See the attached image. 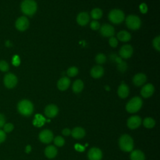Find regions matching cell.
Wrapping results in <instances>:
<instances>
[{
	"label": "cell",
	"mask_w": 160,
	"mask_h": 160,
	"mask_svg": "<svg viewBox=\"0 0 160 160\" xmlns=\"http://www.w3.org/2000/svg\"><path fill=\"white\" fill-rule=\"evenodd\" d=\"M21 9L25 15L31 16L37 11V4L34 0H24L21 4Z\"/></svg>",
	"instance_id": "cell-1"
},
{
	"label": "cell",
	"mask_w": 160,
	"mask_h": 160,
	"mask_svg": "<svg viewBox=\"0 0 160 160\" xmlns=\"http://www.w3.org/2000/svg\"><path fill=\"white\" fill-rule=\"evenodd\" d=\"M119 145L121 150L125 152H130L134 147V142L132 138L128 135H122L119 141Z\"/></svg>",
	"instance_id": "cell-2"
},
{
	"label": "cell",
	"mask_w": 160,
	"mask_h": 160,
	"mask_svg": "<svg viewBox=\"0 0 160 160\" xmlns=\"http://www.w3.org/2000/svg\"><path fill=\"white\" fill-rule=\"evenodd\" d=\"M33 105L32 102L27 99H24L19 102L18 104V111L23 116H29L33 112Z\"/></svg>",
	"instance_id": "cell-3"
},
{
	"label": "cell",
	"mask_w": 160,
	"mask_h": 160,
	"mask_svg": "<svg viewBox=\"0 0 160 160\" xmlns=\"http://www.w3.org/2000/svg\"><path fill=\"white\" fill-rule=\"evenodd\" d=\"M142 105V99L136 96L132 98L126 104V109L128 112L134 113L138 111Z\"/></svg>",
	"instance_id": "cell-4"
},
{
	"label": "cell",
	"mask_w": 160,
	"mask_h": 160,
	"mask_svg": "<svg viewBox=\"0 0 160 160\" xmlns=\"http://www.w3.org/2000/svg\"><path fill=\"white\" fill-rule=\"evenodd\" d=\"M108 19L113 24H119L124 20V13L122 11L118 9H112L108 14Z\"/></svg>",
	"instance_id": "cell-5"
},
{
	"label": "cell",
	"mask_w": 160,
	"mask_h": 160,
	"mask_svg": "<svg viewBox=\"0 0 160 160\" xmlns=\"http://www.w3.org/2000/svg\"><path fill=\"white\" fill-rule=\"evenodd\" d=\"M126 24L129 29L131 30H137L141 27V21L138 16L129 15L126 18Z\"/></svg>",
	"instance_id": "cell-6"
},
{
	"label": "cell",
	"mask_w": 160,
	"mask_h": 160,
	"mask_svg": "<svg viewBox=\"0 0 160 160\" xmlns=\"http://www.w3.org/2000/svg\"><path fill=\"white\" fill-rule=\"evenodd\" d=\"M4 84L8 89L14 88L18 83V78L16 76L12 73H8L4 78Z\"/></svg>",
	"instance_id": "cell-7"
},
{
	"label": "cell",
	"mask_w": 160,
	"mask_h": 160,
	"mask_svg": "<svg viewBox=\"0 0 160 160\" xmlns=\"http://www.w3.org/2000/svg\"><path fill=\"white\" fill-rule=\"evenodd\" d=\"M29 26V22L28 19L25 16H21L17 19L15 22V26L16 29L20 31H26Z\"/></svg>",
	"instance_id": "cell-8"
},
{
	"label": "cell",
	"mask_w": 160,
	"mask_h": 160,
	"mask_svg": "<svg viewBox=\"0 0 160 160\" xmlns=\"http://www.w3.org/2000/svg\"><path fill=\"white\" fill-rule=\"evenodd\" d=\"M100 33L104 37H112L114 34L115 30L112 26L109 24H104L100 27Z\"/></svg>",
	"instance_id": "cell-9"
},
{
	"label": "cell",
	"mask_w": 160,
	"mask_h": 160,
	"mask_svg": "<svg viewBox=\"0 0 160 160\" xmlns=\"http://www.w3.org/2000/svg\"><path fill=\"white\" fill-rule=\"evenodd\" d=\"M119 53L121 58L124 59H128L132 55L133 48L129 44H125L121 48Z\"/></svg>",
	"instance_id": "cell-10"
},
{
	"label": "cell",
	"mask_w": 160,
	"mask_h": 160,
	"mask_svg": "<svg viewBox=\"0 0 160 160\" xmlns=\"http://www.w3.org/2000/svg\"><path fill=\"white\" fill-rule=\"evenodd\" d=\"M39 138L41 142L48 144L51 142L53 139V134L50 130L44 129L39 133Z\"/></svg>",
	"instance_id": "cell-11"
},
{
	"label": "cell",
	"mask_w": 160,
	"mask_h": 160,
	"mask_svg": "<svg viewBox=\"0 0 160 160\" xmlns=\"http://www.w3.org/2000/svg\"><path fill=\"white\" fill-rule=\"evenodd\" d=\"M154 92V87L152 84H146L144 85L141 90V94L144 98H149L152 95Z\"/></svg>",
	"instance_id": "cell-12"
},
{
	"label": "cell",
	"mask_w": 160,
	"mask_h": 160,
	"mask_svg": "<svg viewBox=\"0 0 160 160\" xmlns=\"http://www.w3.org/2000/svg\"><path fill=\"white\" fill-rule=\"evenodd\" d=\"M102 156L101 151L97 148H92L88 152V158L89 160H101Z\"/></svg>",
	"instance_id": "cell-13"
},
{
	"label": "cell",
	"mask_w": 160,
	"mask_h": 160,
	"mask_svg": "<svg viewBox=\"0 0 160 160\" xmlns=\"http://www.w3.org/2000/svg\"><path fill=\"white\" fill-rule=\"evenodd\" d=\"M141 123V119L138 116H133L130 117L127 122L128 126L132 129L138 128Z\"/></svg>",
	"instance_id": "cell-14"
},
{
	"label": "cell",
	"mask_w": 160,
	"mask_h": 160,
	"mask_svg": "<svg viewBox=\"0 0 160 160\" xmlns=\"http://www.w3.org/2000/svg\"><path fill=\"white\" fill-rule=\"evenodd\" d=\"M76 21L79 25L85 26L89 21V15L87 12H81L77 16Z\"/></svg>",
	"instance_id": "cell-15"
},
{
	"label": "cell",
	"mask_w": 160,
	"mask_h": 160,
	"mask_svg": "<svg viewBox=\"0 0 160 160\" xmlns=\"http://www.w3.org/2000/svg\"><path fill=\"white\" fill-rule=\"evenodd\" d=\"M104 69L100 65H97L93 66L90 71L91 76L95 79H98L101 78L104 74Z\"/></svg>",
	"instance_id": "cell-16"
},
{
	"label": "cell",
	"mask_w": 160,
	"mask_h": 160,
	"mask_svg": "<svg viewBox=\"0 0 160 160\" xmlns=\"http://www.w3.org/2000/svg\"><path fill=\"white\" fill-rule=\"evenodd\" d=\"M146 76L143 73H138L132 78V82L136 86H140L144 84L146 81Z\"/></svg>",
	"instance_id": "cell-17"
},
{
	"label": "cell",
	"mask_w": 160,
	"mask_h": 160,
	"mask_svg": "<svg viewBox=\"0 0 160 160\" xmlns=\"http://www.w3.org/2000/svg\"><path fill=\"white\" fill-rule=\"evenodd\" d=\"M44 113L48 118H54L58 113V108L54 104L48 105L45 108Z\"/></svg>",
	"instance_id": "cell-18"
},
{
	"label": "cell",
	"mask_w": 160,
	"mask_h": 160,
	"mask_svg": "<svg viewBox=\"0 0 160 160\" xmlns=\"http://www.w3.org/2000/svg\"><path fill=\"white\" fill-rule=\"evenodd\" d=\"M71 83L70 79L68 77H62L59 79L57 83L58 88L61 91H65L66 90Z\"/></svg>",
	"instance_id": "cell-19"
},
{
	"label": "cell",
	"mask_w": 160,
	"mask_h": 160,
	"mask_svg": "<svg viewBox=\"0 0 160 160\" xmlns=\"http://www.w3.org/2000/svg\"><path fill=\"white\" fill-rule=\"evenodd\" d=\"M129 93V87L124 83H122L119 85L118 89V96L121 98H126L128 97Z\"/></svg>",
	"instance_id": "cell-20"
},
{
	"label": "cell",
	"mask_w": 160,
	"mask_h": 160,
	"mask_svg": "<svg viewBox=\"0 0 160 160\" xmlns=\"http://www.w3.org/2000/svg\"><path fill=\"white\" fill-rule=\"evenodd\" d=\"M71 135L76 139H81L85 136V131L84 129L80 127L74 128L71 132Z\"/></svg>",
	"instance_id": "cell-21"
},
{
	"label": "cell",
	"mask_w": 160,
	"mask_h": 160,
	"mask_svg": "<svg viewBox=\"0 0 160 160\" xmlns=\"http://www.w3.org/2000/svg\"><path fill=\"white\" fill-rule=\"evenodd\" d=\"M118 39L122 42L129 41L131 39V34L126 31H121L117 34Z\"/></svg>",
	"instance_id": "cell-22"
},
{
	"label": "cell",
	"mask_w": 160,
	"mask_h": 160,
	"mask_svg": "<svg viewBox=\"0 0 160 160\" xmlns=\"http://www.w3.org/2000/svg\"><path fill=\"white\" fill-rule=\"evenodd\" d=\"M57 149L54 146H48L44 151L45 155L49 159H52L54 158L57 155Z\"/></svg>",
	"instance_id": "cell-23"
},
{
	"label": "cell",
	"mask_w": 160,
	"mask_h": 160,
	"mask_svg": "<svg viewBox=\"0 0 160 160\" xmlns=\"http://www.w3.org/2000/svg\"><path fill=\"white\" fill-rule=\"evenodd\" d=\"M84 88V83L81 79L76 80L72 84V91L75 93H79L82 91Z\"/></svg>",
	"instance_id": "cell-24"
},
{
	"label": "cell",
	"mask_w": 160,
	"mask_h": 160,
	"mask_svg": "<svg viewBox=\"0 0 160 160\" xmlns=\"http://www.w3.org/2000/svg\"><path fill=\"white\" fill-rule=\"evenodd\" d=\"M131 160H144L145 156L144 153L140 150L133 151L130 156Z\"/></svg>",
	"instance_id": "cell-25"
},
{
	"label": "cell",
	"mask_w": 160,
	"mask_h": 160,
	"mask_svg": "<svg viewBox=\"0 0 160 160\" xmlns=\"http://www.w3.org/2000/svg\"><path fill=\"white\" fill-rule=\"evenodd\" d=\"M46 120L44 119V118L41 115V114H36L34 117V119L33 121V124L35 126L37 127H41L42 126L44 123L45 122Z\"/></svg>",
	"instance_id": "cell-26"
},
{
	"label": "cell",
	"mask_w": 160,
	"mask_h": 160,
	"mask_svg": "<svg viewBox=\"0 0 160 160\" xmlns=\"http://www.w3.org/2000/svg\"><path fill=\"white\" fill-rule=\"evenodd\" d=\"M102 16V11L100 8H94L91 12V16L94 19H99L101 18Z\"/></svg>",
	"instance_id": "cell-27"
},
{
	"label": "cell",
	"mask_w": 160,
	"mask_h": 160,
	"mask_svg": "<svg viewBox=\"0 0 160 160\" xmlns=\"http://www.w3.org/2000/svg\"><path fill=\"white\" fill-rule=\"evenodd\" d=\"M143 125L147 128H152L155 125V121L151 118H146L143 121Z\"/></svg>",
	"instance_id": "cell-28"
},
{
	"label": "cell",
	"mask_w": 160,
	"mask_h": 160,
	"mask_svg": "<svg viewBox=\"0 0 160 160\" xmlns=\"http://www.w3.org/2000/svg\"><path fill=\"white\" fill-rule=\"evenodd\" d=\"M96 62L99 64H104L106 61V56L102 53H99L96 55L95 58Z\"/></svg>",
	"instance_id": "cell-29"
},
{
	"label": "cell",
	"mask_w": 160,
	"mask_h": 160,
	"mask_svg": "<svg viewBox=\"0 0 160 160\" xmlns=\"http://www.w3.org/2000/svg\"><path fill=\"white\" fill-rule=\"evenodd\" d=\"M78 74V69L75 66L70 67L67 70V74L69 77H74Z\"/></svg>",
	"instance_id": "cell-30"
},
{
	"label": "cell",
	"mask_w": 160,
	"mask_h": 160,
	"mask_svg": "<svg viewBox=\"0 0 160 160\" xmlns=\"http://www.w3.org/2000/svg\"><path fill=\"white\" fill-rule=\"evenodd\" d=\"M152 45L155 49L158 51H160V36H158L155 37L152 41Z\"/></svg>",
	"instance_id": "cell-31"
},
{
	"label": "cell",
	"mask_w": 160,
	"mask_h": 160,
	"mask_svg": "<svg viewBox=\"0 0 160 160\" xmlns=\"http://www.w3.org/2000/svg\"><path fill=\"white\" fill-rule=\"evenodd\" d=\"M9 70L8 63L4 60L0 61V71L2 72H6Z\"/></svg>",
	"instance_id": "cell-32"
},
{
	"label": "cell",
	"mask_w": 160,
	"mask_h": 160,
	"mask_svg": "<svg viewBox=\"0 0 160 160\" xmlns=\"http://www.w3.org/2000/svg\"><path fill=\"white\" fill-rule=\"evenodd\" d=\"M54 142L55 145H56L57 146H62L64 144V139H63V138H62L61 136H57L54 138Z\"/></svg>",
	"instance_id": "cell-33"
},
{
	"label": "cell",
	"mask_w": 160,
	"mask_h": 160,
	"mask_svg": "<svg viewBox=\"0 0 160 160\" xmlns=\"http://www.w3.org/2000/svg\"><path fill=\"white\" fill-rule=\"evenodd\" d=\"M109 44L112 48H116L118 44V41L116 38L112 36L109 39Z\"/></svg>",
	"instance_id": "cell-34"
},
{
	"label": "cell",
	"mask_w": 160,
	"mask_h": 160,
	"mask_svg": "<svg viewBox=\"0 0 160 160\" xmlns=\"http://www.w3.org/2000/svg\"><path fill=\"white\" fill-rule=\"evenodd\" d=\"M90 28L92 30H98L100 28V24L97 21H92L90 23Z\"/></svg>",
	"instance_id": "cell-35"
},
{
	"label": "cell",
	"mask_w": 160,
	"mask_h": 160,
	"mask_svg": "<svg viewBox=\"0 0 160 160\" xmlns=\"http://www.w3.org/2000/svg\"><path fill=\"white\" fill-rule=\"evenodd\" d=\"M14 128L13 124L11 123H7L4 125V131L6 132H11Z\"/></svg>",
	"instance_id": "cell-36"
},
{
	"label": "cell",
	"mask_w": 160,
	"mask_h": 160,
	"mask_svg": "<svg viewBox=\"0 0 160 160\" xmlns=\"http://www.w3.org/2000/svg\"><path fill=\"white\" fill-rule=\"evenodd\" d=\"M118 68L121 72H124L127 69V64L124 62L122 61L121 62L118 64Z\"/></svg>",
	"instance_id": "cell-37"
},
{
	"label": "cell",
	"mask_w": 160,
	"mask_h": 160,
	"mask_svg": "<svg viewBox=\"0 0 160 160\" xmlns=\"http://www.w3.org/2000/svg\"><path fill=\"white\" fill-rule=\"evenodd\" d=\"M12 63L15 66H18L20 64V59L18 55H14L12 59Z\"/></svg>",
	"instance_id": "cell-38"
},
{
	"label": "cell",
	"mask_w": 160,
	"mask_h": 160,
	"mask_svg": "<svg viewBox=\"0 0 160 160\" xmlns=\"http://www.w3.org/2000/svg\"><path fill=\"white\" fill-rule=\"evenodd\" d=\"M139 10L142 14H145L148 11V7L145 3H142L139 6Z\"/></svg>",
	"instance_id": "cell-39"
},
{
	"label": "cell",
	"mask_w": 160,
	"mask_h": 160,
	"mask_svg": "<svg viewBox=\"0 0 160 160\" xmlns=\"http://www.w3.org/2000/svg\"><path fill=\"white\" fill-rule=\"evenodd\" d=\"M6 139V134L5 132L2 130L0 129V143L3 142Z\"/></svg>",
	"instance_id": "cell-40"
},
{
	"label": "cell",
	"mask_w": 160,
	"mask_h": 160,
	"mask_svg": "<svg viewBox=\"0 0 160 160\" xmlns=\"http://www.w3.org/2000/svg\"><path fill=\"white\" fill-rule=\"evenodd\" d=\"M5 117L3 114H0V128L4 126V125L5 124Z\"/></svg>",
	"instance_id": "cell-41"
},
{
	"label": "cell",
	"mask_w": 160,
	"mask_h": 160,
	"mask_svg": "<svg viewBox=\"0 0 160 160\" xmlns=\"http://www.w3.org/2000/svg\"><path fill=\"white\" fill-rule=\"evenodd\" d=\"M74 148L75 149L78 151H83L84 149V147L81 146V144H76L75 146H74Z\"/></svg>",
	"instance_id": "cell-42"
},
{
	"label": "cell",
	"mask_w": 160,
	"mask_h": 160,
	"mask_svg": "<svg viewBox=\"0 0 160 160\" xmlns=\"http://www.w3.org/2000/svg\"><path fill=\"white\" fill-rule=\"evenodd\" d=\"M70 133H71V131L68 128H65L62 130V134L64 136H69L70 134Z\"/></svg>",
	"instance_id": "cell-43"
},
{
	"label": "cell",
	"mask_w": 160,
	"mask_h": 160,
	"mask_svg": "<svg viewBox=\"0 0 160 160\" xmlns=\"http://www.w3.org/2000/svg\"><path fill=\"white\" fill-rule=\"evenodd\" d=\"M31 146H30V145H28V146H26V152L27 153H29V152H31Z\"/></svg>",
	"instance_id": "cell-44"
}]
</instances>
